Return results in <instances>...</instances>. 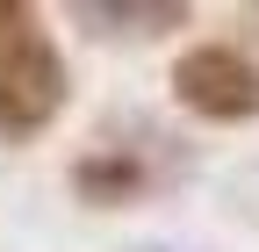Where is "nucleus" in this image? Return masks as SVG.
<instances>
[{"mask_svg":"<svg viewBox=\"0 0 259 252\" xmlns=\"http://www.w3.org/2000/svg\"><path fill=\"white\" fill-rule=\"evenodd\" d=\"M187 173H194V144L180 130H166L151 115H108L65 180L87 209H137L151 195H173Z\"/></svg>","mask_w":259,"mask_h":252,"instance_id":"obj_1","label":"nucleus"},{"mask_svg":"<svg viewBox=\"0 0 259 252\" xmlns=\"http://www.w3.org/2000/svg\"><path fill=\"white\" fill-rule=\"evenodd\" d=\"M72 101V65L29 0H0V144H36Z\"/></svg>","mask_w":259,"mask_h":252,"instance_id":"obj_2","label":"nucleus"},{"mask_svg":"<svg viewBox=\"0 0 259 252\" xmlns=\"http://www.w3.org/2000/svg\"><path fill=\"white\" fill-rule=\"evenodd\" d=\"M166 87L194 122H216V130L259 122V58L238 51V44H187L173 58Z\"/></svg>","mask_w":259,"mask_h":252,"instance_id":"obj_3","label":"nucleus"},{"mask_svg":"<svg viewBox=\"0 0 259 252\" xmlns=\"http://www.w3.org/2000/svg\"><path fill=\"white\" fill-rule=\"evenodd\" d=\"M72 29L101 44H158L194 29V8L187 0H72Z\"/></svg>","mask_w":259,"mask_h":252,"instance_id":"obj_4","label":"nucleus"},{"mask_svg":"<svg viewBox=\"0 0 259 252\" xmlns=\"http://www.w3.org/2000/svg\"><path fill=\"white\" fill-rule=\"evenodd\" d=\"M122 252H209V245H180V238H144V245H122Z\"/></svg>","mask_w":259,"mask_h":252,"instance_id":"obj_5","label":"nucleus"}]
</instances>
